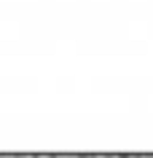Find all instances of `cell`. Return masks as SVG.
I'll use <instances>...</instances> for the list:
<instances>
[]
</instances>
